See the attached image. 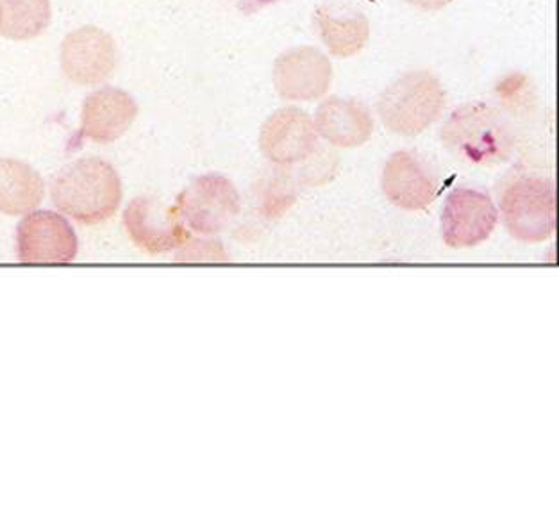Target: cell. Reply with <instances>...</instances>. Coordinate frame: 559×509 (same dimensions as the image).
<instances>
[{"label": "cell", "mask_w": 559, "mask_h": 509, "mask_svg": "<svg viewBox=\"0 0 559 509\" xmlns=\"http://www.w3.org/2000/svg\"><path fill=\"white\" fill-rule=\"evenodd\" d=\"M78 252V235L61 213L31 211L16 227V256L22 263H72Z\"/></svg>", "instance_id": "8992f818"}, {"label": "cell", "mask_w": 559, "mask_h": 509, "mask_svg": "<svg viewBox=\"0 0 559 509\" xmlns=\"http://www.w3.org/2000/svg\"><path fill=\"white\" fill-rule=\"evenodd\" d=\"M295 201V193L289 187L288 179L285 176H277L272 179L266 190L265 204H263V211L271 218H277L288 210Z\"/></svg>", "instance_id": "d6986e66"}, {"label": "cell", "mask_w": 559, "mask_h": 509, "mask_svg": "<svg viewBox=\"0 0 559 509\" xmlns=\"http://www.w3.org/2000/svg\"><path fill=\"white\" fill-rule=\"evenodd\" d=\"M122 179L111 163L100 157H81L56 174L50 199L59 213L95 226L115 216L122 202Z\"/></svg>", "instance_id": "6da1fadb"}, {"label": "cell", "mask_w": 559, "mask_h": 509, "mask_svg": "<svg viewBox=\"0 0 559 509\" xmlns=\"http://www.w3.org/2000/svg\"><path fill=\"white\" fill-rule=\"evenodd\" d=\"M123 227L134 246L147 254H165L190 240L176 206H167L156 197H138L129 202L123 211Z\"/></svg>", "instance_id": "52a82bcc"}, {"label": "cell", "mask_w": 559, "mask_h": 509, "mask_svg": "<svg viewBox=\"0 0 559 509\" xmlns=\"http://www.w3.org/2000/svg\"><path fill=\"white\" fill-rule=\"evenodd\" d=\"M404 2H407L409 5H415L418 10L438 11L451 4L452 0H404Z\"/></svg>", "instance_id": "ffe728a7"}, {"label": "cell", "mask_w": 559, "mask_h": 509, "mask_svg": "<svg viewBox=\"0 0 559 509\" xmlns=\"http://www.w3.org/2000/svg\"><path fill=\"white\" fill-rule=\"evenodd\" d=\"M260 149L274 165L289 167L319 151V132L306 111L283 108L266 118L260 132Z\"/></svg>", "instance_id": "8fae6325"}, {"label": "cell", "mask_w": 559, "mask_h": 509, "mask_svg": "<svg viewBox=\"0 0 559 509\" xmlns=\"http://www.w3.org/2000/svg\"><path fill=\"white\" fill-rule=\"evenodd\" d=\"M314 27L331 55L350 58L367 47L370 24L361 11L344 5H320L314 11Z\"/></svg>", "instance_id": "9a60e30c"}, {"label": "cell", "mask_w": 559, "mask_h": 509, "mask_svg": "<svg viewBox=\"0 0 559 509\" xmlns=\"http://www.w3.org/2000/svg\"><path fill=\"white\" fill-rule=\"evenodd\" d=\"M49 0H0V35L4 38L33 39L50 25Z\"/></svg>", "instance_id": "e0dca14e"}, {"label": "cell", "mask_w": 559, "mask_h": 509, "mask_svg": "<svg viewBox=\"0 0 559 509\" xmlns=\"http://www.w3.org/2000/svg\"><path fill=\"white\" fill-rule=\"evenodd\" d=\"M226 249L221 241L188 240L181 249H177V261H227Z\"/></svg>", "instance_id": "ac0fdd59"}, {"label": "cell", "mask_w": 559, "mask_h": 509, "mask_svg": "<svg viewBox=\"0 0 559 509\" xmlns=\"http://www.w3.org/2000/svg\"><path fill=\"white\" fill-rule=\"evenodd\" d=\"M138 104L128 92L118 88H100L90 94L81 114V137L92 142H117L136 120Z\"/></svg>", "instance_id": "4fadbf2b"}, {"label": "cell", "mask_w": 559, "mask_h": 509, "mask_svg": "<svg viewBox=\"0 0 559 509\" xmlns=\"http://www.w3.org/2000/svg\"><path fill=\"white\" fill-rule=\"evenodd\" d=\"M61 69L72 83L81 86L104 83L117 69L114 38L94 25L72 31L61 44Z\"/></svg>", "instance_id": "9c48e42d"}, {"label": "cell", "mask_w": 559, "mask_h": 509, "mask_svg": "<svg viewBox=\"0 0 559 509\" xmlns=\"http://www.w3.org/2000/svg\"><path fill=\"white\" fill-rule=\"evenodd\" d=\"M443 147L472 165L508 162L515 149V134L496 108L485 103L457 108L442 129Z\"/></svg>", "instance_id": "7a4b0ae2"}, {"label": "cell", "mask_w": 559, "mask_h": 509, "mask_svg": "<svg viewBox=\"0 0 559 509\" xmlns=\"http://www.w3.org/2000/svg\"><path fill=\"white\" fill-rule=\"evenodd\" d=\"M506 229L524 244H540L555 235V182L542 176L519 174L501 191Z\"/></svg>", "instance_id": "277c9868"}, {"label": "cell", "mask_w": 559, "mask_h": 509, "mask_svg": "<svg viewBox=\"0 0 559 509\" xmlns=\"http://www.w3.org/2000/svg\"><path fill=\"white\" fill-rule=\"evenodd\" d=\"M314 129L334 147L353 149L364 145L373 132L370 109L359 100L331 97L320 104Z\"/></svg>", "instance_id": "5bb4252c"}, {"label": "cell", "mask_w": 559, "mask_h": 509, "mask_svg": "<svg viewBox=\"0 0 559 509\" xmlns=\"http://www.w3.org/2000/svg\"><path fill=\"white\" fill-rule=\"evenodd\" d=\"M45 182L27 163L0 157V213L24 216L44 202Z\"/></svg>", "instance_id": "2e32d148"}, {"label": "cell", "mask_w": 559, "mask_h": 509, "mask_svg": "<svg viewBox=\"0 0 559 509\" xmlns=\"http://www.w3.org/2000/svg\"><path fill=\"white\" fill-rule=\"evenodd\" d=\"M445 103V90L435 75L407 72L384 90L379 98V117L388 131L417 137L442 117Z\"/></svg>", "instance_id": "3957f363"}, {"label": "cell", "mask_w": 559, "mask_h": 509, "mask_svg": "<svg viewBox=\"0 0 559 509\" xmlns=\"http://www.w3.org/2000/svg\"><path fill=\"white\" fill-rule=\"evenodd\" d=\"M333 83V67L324 52L314 47L286 50L274 63L277 94L292 103H309L324 97Z\"/></svg>", "instance_id": "30bf717a"}, {"label": "cell", "mask_w": 559, "mask_h": 509, "mask_svg": "<svg viewBox=\"0 0 559 509\" xmlns=\"http://www.w3.org/2000/svg\"><path fill=\"white\" fill-rule=\"evenodd\" d=\"M240 193L227 177H197L177 197L176 210L182 224L197 235L212 236L226 229L240 213Z\"/></svg>", "instance_id": "5b68a950"}, {"label": "cell", "mask_w": 559, "mask_h": 509, "mask_svg": "<svg viewBox=\"0 0 559 509\" xmlns=\"http://www.w3.org/2000/svg\"><path fill=\"white\" fill-rule=\"evenodd\" d=\"M383 191L393 206L420 211L437 199L440 182L429 165L415 152H395L383 170Z\"/></svg>", "instance_id": "7c38bea8"}, {"label": "cell", "mask_w": 559, "mask_h": 509, "mask_svg": "<svg viewBox=\"0 0 559 509\" xmlns=\"http://www.w3.org/2000/svg\"><path fill=\"white\" fill-rule=\"evenodd\" d=\"M499 213L490 196L474 188H457L447 197L442 215L443 241L452 249L481 246L496 230Z\"/></svg>", "instance_id": "ba28073f"}]
</instances>
